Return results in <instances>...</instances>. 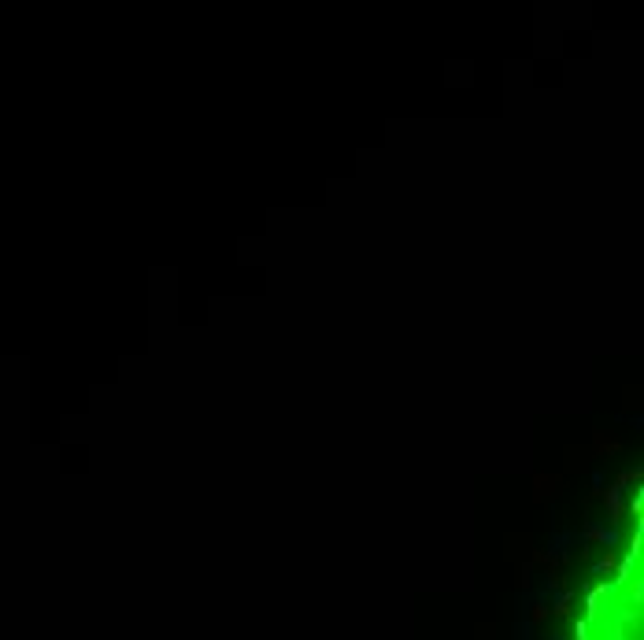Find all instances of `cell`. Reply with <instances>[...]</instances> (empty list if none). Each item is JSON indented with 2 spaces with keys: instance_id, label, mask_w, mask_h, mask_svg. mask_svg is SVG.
Instances as JSON below:
<instances>
[{
  "instance_id": "cell-1",
  "label": "cell",
  "mask_w": 644,
  "mask_h": 640,
  "mask_svg": "<svg viewBox=\"0 0 644 640\" xmlns=\"http://www.w3.org/2000/svg\"><path fill=\"white\" fill-rule=\"evenodd\" d=\"M548 640H644V474L589 530Z\"/></svg>"
}]
</instances>
